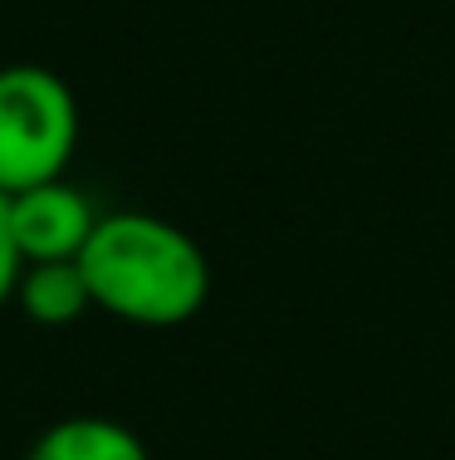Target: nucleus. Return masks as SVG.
<instances>
[{
	"instance_id": "nucleus-1",
	"label": "nucleus",
	"mask_w": 455,
	"mask_h": 460,
	"mask_svg": "<svg viewBox=\"0 0 455 460\" xmlns=\"http://www.w3.org/2000/svg\"><path fill=\"white\" fill-rule=\"evenodd\" d=\"M93 309L137 328H177L197 319L211 294L206 250L181 226L147 211L99 216L79 255Z\"/></svg>"
},
{
	"instance_id": "nucleus-2",
	"label": "nucleus",
	"mask_w": 455,
	"mask_h": 460,
	"mask_svg": "<svg viewBox=\"0 0 455 460\" xmlns=\"http://www.w3.org/2000/svg\"><path fill=\"white\" fill-rule=\"evenodd\" d=\"M79 147V98L45 64L0 69V191L59 181Z\"/></svg>"
},
{
	"instance_id": "nucleus-3",
	"label": "nucleus",
	"mask_w": 455,
	"mask_h": 460,
	"mask_svg": "<svg viewBox=\"0 0 455 460\" xmlns=\"http://www.w3.org/2000/svg\"><path fill=\"white\" fill-rule=\"evenodd\" d=\"M10 226H15V245L25 255V265H39V260H79L83 245H89L93 226H99V211L93 201L69 181H45L30 186V191L10 196Z\"/></svg>"
},
{
	"instance_id": "nucleus-4",
	"label": "nucleus",
	"mask_w": 455,
	"mask_h": 460,
	"mask_svg": "<svg viewBox=\"0 0 455 460\" xmlns=\"http://www.w3.org/2000/svg\"><path fill=\"white\" fill-rule=\"evenodd\" d=\"M25 460H152L143 436L113 416H64L54 421Z\"/></svg>"
},
{
	"instance_id": "nucleus-5",
	"label": "nucleus",
	"mask_w": 455,
	"mask_h": 460,
	"mask_svg": "<svg viewBox=\"0 0 455 460\" xmlns=\"http://www.w3.org/2000/svg\"><path fill=\"white\" fill-rule=\"evenodd\" d=\"M15 304L25 309V319H35L45 328H64L93 309V294H89L79 260H39V265L20 270Z\"/></svg>"
},
{
	"instance_id": "nucleus-6",
	"label": "nucleus",
	"mask_w": 455,
	"mask_h": 460,
	"mask_svg": "<svg viewBox=\"0 0 455 460\" xmlns=\"http://www.w3.org/2000/svg\"><path fill=\"white\" fill-rule=\"evenodd\" d=\"M20 270H25V255L15 245V226H10V196L0 191V309L15 299V284H20Z\"/></svg>"
}]
</instances>
